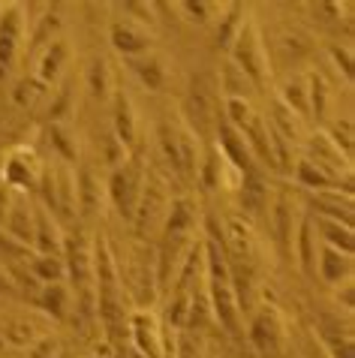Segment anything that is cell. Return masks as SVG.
<instances>
[{
  "label": "cell",
  "mask_w": 355,
  "mask_h": 358,
  "mask_svg": "<svg viewBox=\"0 0 355 358\" xmlns=\"http://www.w3.org/2000/svg\"><path fill=\"white\" fill-rule=\"evenodd\" d=\"M250 343H253L259 352H265V355H271V352L280 350V343H283V328H280L277 313L268 310V307H262V310L253 316V322H250Z\"/></svg>",
  "instance_id": "obj_5"
},
{
  "label": "cell",
  "mask_w": 355,
  "mask_h": 358,
  "mask_svg": "<svg viewBox=\"0 0 355 358\" xmlns=\"http://www.w3.org/2000/svg\"><path fill=\"white\" fill-rule=\"evenodd\" d=\"M211 322V298L202 292V280H196V292L190 295V310H187V325L190 331H202Z\"/></svg>",
  "instance_id": "obj_28"
},
{
  "label": "cell",
  "mask_w": 355,
  "mask_h": 358,
  "mask_svg": "<svg viewBox=\"0 0 355 358\" xmlns=\"http://www.w3.org/2000/svg\"><path fill=\"white\" fill-rule=\"evenodd\" d=\"M34 244L39 253H55L64 247V238H61V229L55 226L52 214L45 211V208H39L36 211V226H34Z\"/></svg>",
  "instance_id": "obj_22"
},
{
  "label": "cell",
  "mask_w": 355,
  "mask_h": 358,
  "mask_svg": "<svg viewBox=\"0 0 355 358\" xmlns=\"http://www.w3.org/2000/svg\"><path fill=\"white\" fill-rule=\"evenodd\" d=\"M317 232L322 238L325 247H334L340 253H349L352 256V226H343V223H331V220H319L317 223Z\"/></svg>",
  "instance_id": "obj_26"
},
{
  "label": "cell",
  "mask_w": 355,
  "mask_h": 358,
  "mask_svg": "<svg viewBox=\"0 0 355 358\" xmlns=\"http://www.w3.org/2000/svg\"><path fill=\"white\" fill-rule=\"evenodd\" d=\"M64 247H66L64 268L70 271L73 286L85 289L87 280H91V250H87V241H85L82 235H75V238H66Z\"/></svg>",
  "instance_id": "obj_8"
},
{
  "label": "cell",
  "mask_w": 355,
  "mask_h": 358,
  "mask_svg": "<svg viewBox=\"0 0 355 358\" xmlns=\"http://www.w3.org/2000/svg\"><path fill=\"white\" fill-rule=\"evenodd\" d=\"M0 259H3L6 265L24 262V259H27V247H24V244H18L13 235L0 232Z\"/></svg>",
  "instance_id": "obj_36"
},
{
  "label": "cell",
  "mask_w": 355,
  "mask_h": 358,
  "mask_svg": "<svg viewBox=\"0 0 355 358\" xmlns=\"http://www.w3.org/2000/svg\"><path fill=\"white\" fill-rule=\"evenodd\" d=\"M217 136H220V148H223V154H226V160H232L235 166L241 169V172H253V154H250V148L247 142H244V136L235 130L232 124H226L220 121V130H217Z\"/></svg>",
  "instance_id": "obj_11"
},
{
  "label": "cell",
  "mask_w": 355,
  "mask_h": 358,
  "mask_svg": "<svg viewBox=\"0 0 355 358\" xmlns=\"http://www.w3.org/2000/svg\"><path fill=\"white\" fill-rule=\"evenodd\" d=\"M317 271H319L322 280H328V283L349 280V277H352V256L322 244L319 247V256H317Z\"/></svg>",
  "instance_id": "obj_14"
},
{
  "label": "cell",
  "mask_w": 355,
  "mask_h": 358,
  "mask_svg": "<svg viewBox=\"0 0 355 358\" xmlns=\"http://www.w3.org/2000/svg\"><path fill=\"white\" fill-rule=\"evenodd\" d=\"M130 69L142 78V85L154 87V91H160V87L166 85V69H163V61H160V57H154V55L130 57Z\"/></svg>",
  "instance_id": "obj_25"
},
{
  "label": "cell",
  "mask_w": 355,
  "mask_h": 358,
  "mask_svg": "<svg viewBox=\"0 0 355 358\" xmlns=\"http://www.w3.org/2000/svg\"><path fill=\"white\" fill-rule=\"evenodd\" d=\"M295 250H298V262H301V271L304 274H317V256H319V247H317V223L310 217H304L301 226H298V235H295Z\"/></svg>",
  "instance_id": "obj_19"
},
{
  "label": "cell",
  "mask_w": 355,
  "mask_h": 358,
  "mask_svg": "<svg viewBox=\"0 0 355 358\" xmlns=\"http://www.w3.org/2000/svg\"><path fill=\"white\" fill-rule=\"evenodd\" d=\"M36 91H43V85H36L34 78H24V82H18V85H15L13 99H15L18 106H31V103H34V96H36Z\"/></svg>",
  "instance_id": "obj_41"
},
{
  "label": "cell",
  "mask_w": 355,
  "mask_h": 358,
  "mask_svg": "<svg viewBox=\"0 0 355 358\" xmlns=\"http://www.w3.org/2000/svg\"><path fill=\"white\" fill-rule=\"evenodd\" d=\"M75 208L82 217H94L100 211V181L91 166H82V172L75 175Z\"/></svg>",
  "instance_id": "obj_16"
},
{
  "label": "cell",
  "mask_w": 355,
  "mask_h": 358,
  "mask_svg": "<svg viewBox=\"0 0 355 358\" xmlns=\"http://www.w3.org/2000/svg\"><path fill=\"white\" fill-rule=\"evenodd\" d=\"M220 157H223V154H220V151H214V148H211V151L205 154L202 166L196 169V175H202V184L208 187V190H214V187L220 184Z\"/></svg>",
  "instance_id": "obj_35"
},
{
  "label": "cell",
  "mask_w": 355,
  "mask_h": 358,
  "mask_svg": "<svg viewBox=\"0 0 355 358\" xmlns=\"http://www.w3.org/2000/svg\"><path fill=\"white\" fill-rule=\"evenodd\" d=\"M0 295H18L13 277H9V271H0Z\"/></svg>",
  "instance_id": "obj_45"
},
{
  "label": "cell",
  "mask_w": 355,
  "mask_h": 358,
  "mask_svg": "<svg viewBox=\"0 0 355 358\" xmlns=\"http://www.w3.org/2000/svg\"><path fill=\"white\" fill-rule=\"evenodd\" d=\"M175 358H202V337H199V331H190V328L175 331Z\"/></svg>",
  "instance_id": "obj_33"
},
{
  "label": "cell",
  "mask_w": 355,
  "mask_h": 358,
  "mask_svg": "<svg viewBox=\"0 0 355 358\" xmlns=\"http://www.w3.org/2000/svg\"><path fill=\"white\" fill-rule=\"evenodd\" d=\"M217 82L211 73H196L190 78V91H187V117H190L193 130H208L217 115Z\"/></svg>",
  "instance_id": "obj_2"
},
{
  "label": "cell",
  "mask_w": 355,
  "mask_h": 358,
  "mask_svg": "<svg viewBox=\"0 0 355 358\" xmlns=\"http://www.w3.org/2000/svg\"><path fill=\"white\" fill-rule=\"evenodd\" d=\"M6 341H9V343H15V346L34 343V328L27 325V322H13V325L6 328Z\"/></svg>",
  "instance_id": "obj_40"
},
{
  "label": "cell",
  "mask_w": 355,
  "mask_h": 358,
  "mask_svg": "<svg viewBox=\"0 0 355 358\" xmlns=\"http://www.w3.org/2000/svg\"><path fill=\"white\" fill-rule=\"evenodd\" d=\"M163 232L169 241H184L190 235V229L196 223V208L187 196H178L169 202V211H166V220H163Z\"/></svg>",
  "instance_id": "obj_9"
},
{
  "label": "cell",
  "mask_w": 355,
  "mask_h": 358,
  "mask_svg": "<svg viewBox=\"0 0 355 358\" xmlns=\"http://www.w3.org/2000/svg\"><path fill=\"white\" fill-rule=\"evenodd\" d=\"M187 310H190V295L187 292H175L169 310H166V325L175 328V331H181L187 325Z\"/></svg>",
  "instance_id": "obj_34"
},
{
  "label": "cell",
  "mask_w": 355,
  "mask_h": 358,
  "mask_svg": "<svg viewBox=\"0 0 355 358\" xmlns=\"http://www.w3.org/2000/svg\"><path fill=\"white\" fill-rule=\"evenodd\" d=\"M64 61H66V45L64 43H52L45 48V57L39 61V78H43V82H52V78L61 73Z\"/></svg>",
  "instance_id": "obj_31"
},
{
  "label": "cell",
  "mask_w": 355,
  "mask_h": 358,
  "mask_svg": "<svg viewBox=\"0 0 355 358\" xmlns=\"http://www.w3.org/2000/svg\"><path fill=\"white\" fill-rule=\"evenodd\" d=\"M313 208H317V217H319V220H331V223L352 226V199H349V196L322 190V193L313 196Z\"/></svg>",
  "instance_id": "obj_12"
},
{
  "label": "cell",
  "mask_w": 355,
  "mask_h": 358,
  "mask_svg": "<svg viewBox=\"0 0 355 358\" xmlns=\"http://www.w3.org/2000/svg\"><path fill=\"white\" fill-rule=\"evenodd\" d=\"M52 343L55 341H48V337H45V341H36V346L31 350V358H48V355H52V350H55Z\"/></svg>",
  "instance_id": "obj_44"
},
{
  "label": "cell",
  "mask_w": 355,
  "mask_h": 358,
  "mask_svg": "<svg viewBox=\"0 0 355 358\" xmlns=\"http://www.w3.org/2000/svg\"><path fill=\"white\" fill-rule=\"evenodd\" d=\"M169 190L157 175H147L142 181V193L139 202H136L133 220L139 226V232H151V229L160 226V220H166V211H169Z\"/></svg>",
  "instance_id": "obj_3"
},
{
  "label": "cell",
  "mask_w": 355,
  "mask_h": 358,
  "mask_svg": "<svg viewBox=\"0 0 355 358\" xmlns=\"http://www.w3.org/2000/svg\"><path fill=\"white\" fill-rule=\"evenodd\" d=\"M307 160L313 166H319L325 175H334V172H340V163L347 160V157L338 151V145L328 138V133H317V136H310V157Z\"/></svg>",
  "instance_id": "obj_17"
},
{
  "label": "cell",
  "mask_w": 355,
  "mask_h": 358,
  "mask_svg": "<svg viewBox=\"0 0 355 358\" xmlns=\"http://www.w3.org/2000/svg\"><path fill=\"white\" fill-rule=\"evenodd\" d=\"M139 193H142V163L126 160L121 166H115L112 178H108V196H112L117 211L133 217L136 202H139Z\"/></svg>",
  "instance_id": "obj_4"
},
{
  "label": "cell",
  "mask_w": 355,
  "mask_h": 358,
  "mask_svg": "<svg viewBox=\"0 0 355 358\" xmlns=\"http://www.w3.org/2000/svg\"><path fill=\"white\" fill-rule=\"evenodd\" d=\"M328 138L338 145V151L349 160V157H352V121H349V117H343V121L334 124V130H331Z\"/></svg>",
  "instance_id": "obj_37"
},
{
  "label": "cell",
  "mask_w": 355,
  "mask_h": 358,
  "mask_svg": "<svg viewBox=\"0 0 355 358\" xmlns=\"http://www.w3.org/2000/svg\"><path fill=\"white\" fill-rule=\"evenodd\" d=\"M241 205L244 211L250 214H265L268 211V184L262 181V175L256 172H244V181H241Z\"/></svg>",
  "instance_id": "obj_20"
},
{
  "label": "cell",
  "mask_w": 355,
  "mask_h": 358,
  "mask_svg": "<svg viewBox=\"0 0 355 358\" xmlns=\"http://www.w3.org/2000/svg\"><path fill=\"white\" fill-rule=\"evenodd\" d=\"M229 48H232V64L238 66L253 85H262L265 57H268L265 52H268V48H262V39H259V34H256V27L250 22H241L238 34H235Z\"/></svg>",
  "instance_id": "obj_1"
},
{
  "label": "cell",
  "mask_w": 355,
  "mask_h": 358,
  "mask_svg": "<svg viewBox=\"0 0 355 358\" xmlns=\"http://www.w3.org/2000/svg\"><path fill=\"white\" fill-rule=\"evenodd\" d=\"M217 87H223L229 99H250V94H253V82L232 61L223 64V73H220V82H217Z\"/></svg>",
  "instance_id": "obj_24"
},
{
  "label": "cell",
  "mask_w": 355,
  "mask_h": 358,
  "mask_svg": "<svg viewBox=\"0 0 355 358\" xmlns=\"http://www.w3.org/2000/svg\"><path fill=\"white\" fill-rule=\"evenodd\" d=\"M6 229L3 232L6 235H13L18 244H24L27 247V241H34V226H36V211L31 208V202L27 199H18V202L9 208V214H6Z\"/></svg>",
  "instance_id": "obj_13"
},
{
  "label": "cell",
  "mask_w": 355,
  "mask_h": 358,
  "mask_svg": "<svg viewBox=\"0 0 355 358\" xmlns=\"http://www.w3.org/2000/svg\"><path fill=\"white\" fill-rule=\"evenodd\" d=\"M87 85H91V96L103 99L108 94V73L103 61H94L91 69H87Z\"/></svg>",
  "instance_id": "obj_38"
},
{
  "label": "cell",
  "mask_w": 355,
  "mask_h": 358,
  "mask_svg": "<svg viewBox=\"0 0 355 358\" xmlns=\"http://www.w3.org/2000/svg\"><path fill=\"white\" fill-rule=\"evenodd\" d=\"M133 343L145 358H160L163 352V328L157 325L151 313L133 316Z\"/></svg>",
  "instance_id": "obj_7"
},
{
  "label": "cell",
  "mask_w": 355,
  "mask_h": 358,
  "mask_svg": "<svg viewBox=\"0 0 355 358\" xmlns=\"http://www.w3.org/2000/svg\"><path fill=\"white\" fill-rule=\"evenodd\" d=\"M295 178H298L304 187L317 190V193H322V190H334V187H338V181H334L331 175H325L319 166H313L307 157H304V160H298V166H295Z\"/></svg>",
  "instance_id": "obj_30"
},
{
  "label": "cell",
  "mask_w": 355,
  "mask_h": 358,
  "mask_svg": "<svg viewBox=\"0 0 355 358\" xmlns=\"http://www.w3.org/2000/svg\"><path fill=\"white\" fill-rule=\"evenodd\" d=\"M307 106L313 117H325V108H328V85H325L322 76H313L307 82Z\"/></svg>",
  "instance_id": "obj_32"
},
{
  "label": "cell",
  "mask_w": 355,
  "mask_h": 358,
  "mask_svg": "<svg viewBox=\"0 0 355 358\" xmlns=\"http://www.w3.org/2000/svg\"><path fill=\"white\" fill-rule=\"evenodd\" d=\"M334 358H352V343L349 341H328Z\"/></svg>",
  "instance_id": "obj_43"
},
{
  "label": "cell",
  "mask_w": 355,
  "mask_h": 358,
  "mask_svg": "<svg viewBox=\"0 0 355 358\" xmlns=\"http://www.w3.org/2000/svg\"><path fill=\"white\" fill-rule=\"evenodd\" d=\"M211 289V310L217 313V320L226 328L229 334H241V322H238V301H235V292L229 283H220V280H211L208 283Z\"/></svg>",
  "instance_id": "obj_6"
},
{
  "label": "cell",
  "mask_w": 355,
  "mask_h": 358,
  "mask_svg": "<svg viewBox=\"0 0 355 358\" xmlns=\"http://www.w3.org/2000/svg\"><path fill=\"white\" fill-rule=\"evenodd\" d=\"M115 136L121 145H130L136 136V117H133V106L126 94H117V106H115Z\"/></svg>",
  "instance_id": "obj_29"
},
{
  "label": "cell",
  "mask_w": 355,
  "mask_h": 358,
  "mask_svg": "<svg viewBox=\"0 0 355 358\" xmlns=\"http://www.w3.org/2000/svg\"><path fill=\"white\" fill-rule=\"evenodd\" d=\"M27 268L31 274L36 277L39 283H61L64 280V259L55 253H36V256H27Z\"/></svg>",
  "instance_id": "obj_23"
},
{
  "label": "cell",
  "mask_w": 355,
  "mask_h": 358,
  "mask_svg": "<svg viewBox=\"0 0 355 358\" xmlns=\"http://www.w3.org/2000/svg\"><path fill=\"white\" fill-rule=\"evenodd\" d=\"M280 103L289 108L292 115H310V106H307V82H304L301 76H292V78H286V85H283V99Z\"/></svg>",
  "instance_id": "obj_27"
},
{
  "label": "cell",
  "mask_w": 355,
  "mask_h": 358,
  "mask_svg": "<svg viewBox=\"0 0 355 358\" xmlns=\"http://www.w3.org/2000/svg\"><path fill=\"white\" fill-rule=\"evenodd\" d=\"M184 9H187L190 15H196V18H205V15H208V3H193V0H190V3H184Z\"/></svg>",
  "instance_id": "obj_47"
},
{
  "label": "cell",
  "mask_w": 355,
  "mask_h": 358,
  "mask_svg": "<svg viewBox=\"0 0 355 358\" xmlns=\"http://www.w3.org/2000/svg\"><path fill=\"white\" fill-rule=\"evenodd\" d=\"M334 64L343 66V78H352V57L347 48H334Z\"/></svg>",
  "instance_id": "obj_42"
},
{
  "label": "cell",
  "mask_w": 355,
  "mask_h": 358,
  "mask_svg": "<svg viewBox=\"0 0 355 358\" xmlns=\"http://www.w3.org/2000/svg\"><path fill=\"white\" fill-rule=\"evenodd\" d=\"M9 208H13V199H9V193L0 187V223L6 220V214H9Z\"/></svg>",
  "instance_id": "obj_46"
},
{
  "label": "cell",
  "mask_w": 355,
  "mask_h": 358,
  "mask_svg": "<svg viewBox=\"0 0 355 358\" xmlns=\"http://www.w3.org/2000/svg\"><path fill=\"white\" fill-rule=\"evenodd\" d=\"M268 220H271V232L280 250L292 247V202L286 196H277L274 205L268 208Z\"/></svg>",
  "instance_id": "obj_18"
},
{
  "label": "cell",
  "mask_w": 355,
  "mask_h": 358,
  "mask_svg": "<svg viewBox=\"0 0 355 358\" xmlns=\"http://www.w3.org/2000/svg\"><path fill=\"white\" fill-rule=\"evenodd\" d=\"M112 45L121 52L124 57H139L142 52H147V45H151V36L142 34L136 24H115L112 27Z\"/></svg>",
  "instance_id": "obj_21"
},
{
  "label": "cell",
  "mask_w": 355,
  "mask_h": 358,
  "mask_svg": "<svg viewBox=\"0 0 355 358\" xmlns=\"http://www.w3.org/2000/svg\"><path fill=\"white\" fill-rule=\"evenodd\" d=\"M6 178L18 187H27V184H34V169L27 166V160H22V157H13V160L6 163Z\"/></svg>",
  "instance_id": "obj_39"
},
{
  "label": "cell",
  "mask_w": 355,
  "mask_h": 358,
  "mask_svg": "<svg viewBox=\"0 0 355 358\" xmlns=\"http://www.w3.org/2000/svg\"><path fill=\"white\" fill-rule=\"evenodd\" d=\"M313 52V39L301 31V27H280L274 34V55L283 57V61H304Z\"/></svg>",
  "instance_id": "obj_10"
},
{
  "label": "cell",
  "mask_w": 355,
  "mask_h": 358,
  "mask_svg": "<svg viewBox=\"0 0 355 358\" xmlns=\"http://www.w3.org/2000/svg\"><path fill=\"white\" fill-rule=\"evenodd\" d=\"M36 301L48 316H52V320H66L70 310H73V292H70V286H66L64 280L61 283H45L43 289H39Z\"/></svg>",
  "instance_id": "obj_15"
}]
</instances>
